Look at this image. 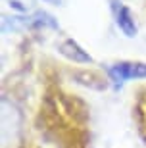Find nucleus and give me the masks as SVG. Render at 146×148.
<instances>
[{"mask_svg": "<svg viewBox=\"0 0 146 148\" xmlns=\"http://www.w3.org/2000/svg\"><path fill=\"white\" fill-rule=\"evenodd\" d=\"M46 2H56V4H58V2H60V0H46Z\"/></svg>", "mask_w": 146, "mask_h": 148, "instance_id": "4", "label": "nucleus"}, {"mask_svg": "<svg viewBox=\"0 0 146 148\" xmlns=\"http://www.w3.org/2000/svg\"><path fill=\"white\" fill-rule=\"evenodd\" d=\"M108 75L115 85H121L131 79H146V64H142V62H117L108 69Z\"/></svg>", "mask_w": 146, "mask_h": 148, "instance_id": "1", "label": "nucleus"}, {"mask_svg": "<svg viewBox=\"0 0 146 148\" xmlns=\"http://www.w3.org/2000/svg\"><path fill=\"white\" fill-rule=\"evenodd\" d=\"M58 50H60L62 56H65L67 60L75 62V64H90L92 62V56L88 54L87 50H83L73 38H67V40H64V42H60Z\"/></svg>", "mask_w": 146, "mask_h": 148, "instance_id": "3", "label": "nucleus"}, {"mask_svg": "<svg viewBox=\"0 0 146 148\" xmlns=\"http://www.w3.org/2000/svg\"><path fill=\"white\" fill-rule=\"evenodd\" d=\"M112 10H114V17H115V25L119 27V31L125 37H136V23H135V16L121 0H112Z\"/></svg>", "mask_w": 146, "mask_h": 148, "instance_id": "2", "label": "nucleus"}]
</instances>
